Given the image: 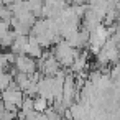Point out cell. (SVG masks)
Instances as JSON below:
<instances>
[{"label": "cell", "instance_id": "cell-2", "mask_svg": "<svg viewBox=\"0 0 120 120\" xmlns=\"http://www.w3.org/2000/svg\"><path fill=\"white\" fill-rule=\"evenodd\" d=\"M48 109V100H46V97H40V99H36L35 100V110L36 112H43V110H46Z\"/></svg>", "mask_w": 120, "mask_h": 120}, {"label": "cell", "instance_id": "cell-3", "mask_svg": "<svg viewBox=\"0 0 120 120\" xmlns=\"http://www.w3.org/2000/svg\"><path fill=\"white\" fill-rule=\"evenodd\" d=\"M12 82V76L5 74V72H0V90H5Z\"/></svg>", "mask_w": 120, "mask_h": 120}, {"label": "cell", "instance_id": "cell-1", "mask_svg": "<svg viewBox=\"0 0 120 120\" xmlns=\"http://www.w3.org/2000/svg\"><path fill=\"white\" fill-rule=\"evenodd\" d=\"M15 66H17V69H18L20 72H25V74H31V72L35 71V68H36L35 61H33L31 58H28L26 54H20V56L15 59Z\"/></svg>", "mask_w": 120, "mask_h": 120}, {"label": "cell", "instance_id": "cell-6", "mask_svg": "<svg viewBox=\"0 0 120 120\" xmlns=\"http://www.w3.org/2000/svg\"><path fill=\"white\" fill-rule=\"evenodd\" d=\"M2 5H4V2H2V0H0V7H2Z\"/></svg>", "mask_w": 120, "mask_h": 120}, {"label": "cell", "instance_id": "cell-5", "mask_svg": "<svg viewBox=\"0 0 120 120\" xmlns=\"http://www.w3.org/2000/svg\"><path fill=\"white\" fill-rule=\"evenodd\" d=\"M2 2H4V4H7V5H12V4H15V2H17V0H2Z\"/></svg>", "mask_w": 120, "mask_h": 120}, {"label": "cell", "instance_id": "cell-4", "mask_svg": "<svg viewBox=\"0 0 120 120\" xmlns=\"http://www.w3.org/2000/svg\"><path fill=\"white\" fill-rule=\"evenodd\" d=\"M7 64H8V58H7V54L0 56V72H4V71H5Z\"/></svg>", "mask_w": 120, "mask_h": 120}]
</instances>
